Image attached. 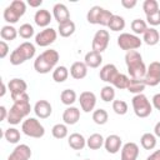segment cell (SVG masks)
Listing matches in <instances>:
<instances>
[{
  "instance_id": "3957f363",
  "label": "cell",
  "mask_w": 160,
  "mask_h": 160,
  "mask_svg": "<svg viewBox=\"0 0 160 160\" xmlns=\"http://www.w3.org/2000/svg\"><path fill=\"white\" fill-rule=\"evenodd\" d=\"M35 45L30 41H24L10 54V64L11 65H20L24 64L26 60H30L35 56Z\"/></svg>"
},
{
  "instance_id": "44dd1931",
  "label": "cell",
  "mask_w": 160,
  "mask_h": 160,
  "mask_svg": "<svg viewBox=\"0 0 160 160\" xmlns=\"http://www.w3.org/2000/svg\"><path fill=\"white\" fill-rule=\"evenodd\" d=\"M8 88L10 90V95H19V94H24L26 92L28 89V84L25 82V80H22L21 78H14L9 81Z\"/></svg>"
},
{
  "instance_id": "1f68e13d",
  "label": "cell",
  "mask_w": 160,
  "mask_h": 160,
  "mask_svg": "<svg viewBox=\"0 0 160 160\" xmlns=\"http://www.w3.org/2000/svg\"><path fill=\"white\" fill-rule=\"evenodd\" d=\"M76 92L72 90V89H65V90H62L61 91V94H60V100H61V102L64 104V105H66V106H71L75 101H76Z\"/></svg>"
},
{
  "instance_id": "e575fe53",
  "label": "cell",
  "mask_w": 160,
  "mask_h": 160,
  "mask_svg": "<svg viewBox=\"0 0 160 160\" xmlns=\"http://www.w3.org/2000/svg\"><path fill=\"white\" fill-rule=\"evenodd\" d=\"M4 138L10 144H16L20 140V131L16 128H9L4 132Z\"/></svg>"
},
{
  "instance_id": "db71d44e",
  "label": "cell",
  "mask_w": 160,
  "mask_h": 160,
  "mask_svg": "<svg viewBox=\"0 0 160 160\" xmlns=\"http://www.w3.org/2000/svg\"><path fill=\"white\" fill-rule=\"evenodd\" d=\"M84 160H90V159H84Z\"/></svg>"
},
{
  "instance_id": "8fae6325",
  "label": "cell",
  "mask_w": 160,
  "mask_h": 160,
  "mask_svg": "<svg viewBox=\"0 0 160 160\" xmlns=\"http://www.w3.org/2000/svg\"><path fill=\"white\" fill-rule=\"evenodd\" d=\"M146 86H156L160 82V61H152L146 68V74L144 78Z\"/></svg>"
},
{
  "instance_id": "74e56055",
  "label": "cell",
  "mask_w": 160,
  "mask_h": 160,
  "mask_svg": "<svg viewBox=\"0 0 160 160\" xmlns=\"http://www.w3.org/2000/svg\"><path fill=\"white\" fill-rule=\"evenodd\" d=\"M51 134L55 139H64L68 136V126L66 124H55L51 129Z\"/></svg>"
},
{
  "instance_id": "d590c367",
  "label": "cell",
  "mask_w": 160,
  "mask_h": 160,
  "mask_svg": "<svg viewBox=\"0 0 160 160\" xmlns=\"http://www.w3.org/2000/svg\"><path fill=\"white\" fill-rule=\"evenodd\" d=\"M131 30L134 31V34L135 35H140V34H142L144 35V32L146 31V29H148V24H146V21H144V20H141V19H134L132 21H131Z\"/></svg>"
},
{
  "instance_id": "ac0fdd59",
  "label": "cell",
  "mask_w": 160,
  "mask_h": 160,
  "mask_svg": "<svg viewBox=\"0 0 160 160\" xmlns=\"http://www.w3.org/2000/svg\"><path fill=\"white\" fill-rule=\"evenodd\" d=\"M52 16L55 18V20L61 24L65 22L68 20H70V12L68 10V6L62 2H58L52 6Z\"/></svg>"
},
{
  "instance_id": "681fc988",
  "label": "cell",
  "mask_w": 160,
  "mask_h": 160,
  "mask_svg": "<svg viewBox=\"0 0 160 160\" xmlns=\"http://www.w3.org/2000/svg\"><path fill=\"white\" fill-rule=\"evenodd\" d=\"M146 160H160V149L159 150H155L152 154H150Z\"/></svg>"
},
{
  "instance_id": "8d00e7d4",
  "label": "cell",
  "mask_w": 160,
  "mask_h": 160,
  "mask_svg": "<svg viewBox=\"0 0 160 160\" xmlns=\"http://www.w3.org/2000/svg\"><path fill=\"white\" fill-rule=\"evenodd\" d=\"M100 98L105 102L114 101V99H115V89H114V86H111V85L104 86L101 89V91H100Z\"/></svg>"
},
{
  "instance_id": "cb8c5ba5",
  "label": "cell",
  "mask_w": 160,
  "mask_h": 160,
  "mask_svg": "<svg viewBox=\"0 0 160 160\" xmlns=\"http://www.w3.org/2000/svg\"><path fill=\"white\" fill-rule=\"evenodd\" d=\"M68 142H69V146L74 150H82L86 146V139L79 132L70 134V136L68 139Z\"/></svg>"
},
{
  "instance_id": "9a60e30c",
  "label": "cell",
  "mask_w": 160,
  "mask_h": 160,
  "mask_svg": "<svg viewBox=\"0 0 160 160\" xmlns=\"http://www.w3.org/2000/svg\"><path fill=\"white\" fill-rule=\"evenodd\" d=\"M31 158V149L26 144L16 145L8 160H29Z\"/></svg>"
},
{
  "instance_id": "52a82bcc",
  "label": "cell",
  "mask_w": 160,
  "mask_h": 160,
  "mask_svg": "<svg viewBox=\"0 0 160 160\" xmlns=\"http://www.w3.org/2000/svg\"><path fill=\"white\" fill-rule=\"evenodd\" d=\"M21 131L30 138L40 139L45 135V128L36 118H28L21 124Z\"/></svg>"
},
{
  "instance_id": "f5cc1de1",
  "label": "cell",
  "mask_w": 160,
  "mask_h": 160,
  "mask_svg": "<svg viewBox=\"0 0 160 160\" xmlns=\"http://www.w3.org/2000/svg\"><path fill=\"white\" fill-rule=\"evenodd\" d=\"M1 85H2V88H1V94H0V96L2 98V96L5 95V92H6V85L4 84V81L1 82Z\"/></svg>"
},
{
  "instance_id": "ffe728a7",
  "label": "cell",
  "mask_w": 160,
  "mask_h": 160,
  "mask_svg": "<svg viewBox=\"0 0 160 160\" xmlns=\"http://www.w3.org/2000/svg\"><path fill=\"white\" fill-rule=\"evenodd\" d=\"M62 120L66 125H75L80 120V110L76 106H68L62 112Z\"/></svg>"
},
{
  "instance_id": "83f0119b",
  "label": "cell",
  "mask_w": 160,
  "mask_h": 160,
  "mask_svg": "<svg viewBox=\"0 0 160 160\" xmlns=\"http://www.w3.org/2000/svg\"><path fill=\"white\" fill-rule=\"evenodd\" d=\"M58 32L62 38H69L75 32V22L72 20H68L65 22L59 24L58 26Z\"/></svg>"
},
{
  "instance_id": "e0dca14e",
  "label": "cell",
  "mask_w": 160,
  "mask_h": 160,
  "mask_svg": "<svg viewBox=\"0 0 160 160\" xmlns=\"http://www.w3.org/2000/svg\"><path fill=\"white\" fill-rule=\"evenodd\" d=\"M34 112L40 119H48L52 112L51 104L48 100H39L34 105Z\"/></svg>"
},
{
  "instance_id": "4316f807",
  "label": "cell",
  "mask_w": 160,
  "mask_h": 160,
  "mask_svg": "<svg viewBox=\"0 0 160 160\" xmlns=\"http://www.w3.org/2000/svg\"><path fill=\"white\" fill-rule=\"evenodd\" d=\"M104 142H105V139L102 138L101 134H98V132L91 134V135L86 139V146H88L89 149H91V150H98V149H100V148L104 145Z\"/></svg>"
},
{
  "instance_id": "d6a6232c",
  "label": "cell",
  "mask_w": 160,
  "mask_h": 160,
  "mask_svg": "<svg viewBox=\"0 0 160 160\" xmlns=\"http://www.w3.org/2000/svg\"><path fill=\"white\" fill-rule=\"evenodd\" d=\"M108 28L111 30V31H120V30H124L125 28V19L120 15H112Z\"/></svg>"
},
{
  "instance_id": "f35d334b",
  "label": "cell",
  "mask_w": 160,
  "mask_h": 160,
  "mask_svg": "<svg viewBox=\"0 0 160 160\" xmlns=\"http://www.w3.org/2000/svg\"><path fill=\"white\" fill-rule=\"evenodd\" d=\"M18 32H19V36L22 38V39H30L31 36H34L35 31H34V26L31 24H22L19 29H18Z\"/></svg>"
},
{
  "instance_id": "f907efd6",
  "label": "cell",
  "mask_w": 160,
  "mask_h": 160,
  "mask_svg": "<svg viewBox=\"0 0 160 160\" xmlns=\"http://www.w3.org/2000/svg\"><path fill=\"white\" fill-rule=\"evenodd\" d=\"M42 4V0H28V5H30L31 8H38Z\"/></svg>"
},
{
  "instance_id": "7dc6e473",
  "label": "cell",
  "mask_w": 160,
  "mask_h": 160,
  "mask_svg": "<svg viewBox=\"0 0 160 160\" xmlns=\"http://www.w3.org/2000/svg\"><path fill=\"white\" fill-rule=\"evenodd\" d=\"M151 101H152V106H154L156 110L160 111V92H159V94H155V95L152 96Z\"/></svg>"
},
{
  "instance_id": "6da1fadb",
  "label": "cell",
  "mask_w": 160,
  "mask_h": 160,
  "mask_svg": "<svg viewBox=\"0 0 160 160\" xmlns=\"http://www.w3.org/2000/svg\"><path fill=\"white\" fill-rule=\"evenodd\" d=\"M125 64L128 72L132 79H144L146 74V66L144 64L142 56L138 50H131L125 54Z\"/></svg>"
},
{
  "instance_id": "7bdbcfd3",
  "label": "cell",
  "mask_w": 160,
  "mask_h": 160,
  "mask_svg": "<svg viewBox=\"0 0 160 160\" xmlns=\"http://www.w3.org/2000/svg\"><path fill=\"white\" fill-rule=\"evenodd\" d=\"M146 24L151 25V26H156L160 25V10H158L154 14H150L146 16Z\"/></svg>"
},
{
  "instance_id": "b9f144b4",
  "label": "cell",
  "mask_w": 160,
  "mask_h": 160,
  "mask_svg": "<svg viewBox=\"0 0 160 160\" xmlns=\"http://www.w3.org/2000/svg\"><path fill=\"white\" fill-rule=\"evenodd\" d=\"M129 80H130V78H128L125 74H121V72H120V74L116 76V79L114 80L112 86H114V88H116V89H120V90L128 89Z\"/></svg>"
},
{
  "instance_id": "4fadbf2b",
  "label": "cell",
  "mask_w": 160,
  "mask_h": 160,
  "mask_svg": "<svg viewBox=\"0 0 160 160\" xmlns=\"http://www.w3.org/2000/svg\"><path fill=\"white\" fill-rule=\"evenodd\" d=\"M120 72L118 71V68L114 65V64H106L104 65L101 69H100V72H99V76L102 81L105 82H109L112 85L114 80L116 79V76L119 75Z\"/></svg>"
},
{
  "instance_id": "5b68a950",
  "label": "cell",
  "mask_w": 160,
  "mask_h": 160,
  "mask_svg": "<svg viewBox=\"0 0 160 160\" xmlns=\"http://www.w3.org/2000/svg\"><path fill=\"white\" fill-rule=\"evenodd\" d=\"M26 11V2L22 0H12L9 6L4 10V19L9 24H15L19 21V19L25 14Z\"/></svg>"
},
{
  "instance_id": "c3c4849f",
  "label": "cell",
  "mask_w": 160,
  "mask_h": 160,
  "mask_svg": "<svg viewBox=\"0 0 160 160\" xmlns=\"http://www.w3.org/2000/svg\"><path fill=\"white\" fill-rule=\"evenodd\" d=\"M8 115H9V110H6V108L4 105H1L0 106V121L6 120L8 119Z\"/></svg>"
},
{
  "instance_id": "d6986e66",
  "label": "cell",
  "mask_w": 160,
  "mask_h": 160,
  "mask_svg": "<svg viewBox=\"0 0 160 160\" xmlns=\"http://www.w3.org/2000/svg\"><path fill=\"white\" fill-rule=\"evenodd\" d=\"M51 19H52V16H51L50 11L46 10V9L36 10V12H35V15H34V22H35L38 26L44 28V29H45V28H49V25H50V22H51Z\"/></svg>"
},
{
  "instance_id": "7a4b0ae2",
  "label": "cell",
  "mask_w": 160,
  "mask_h": 160,
  "mask_svg": "<svg viewBox=\"0 0 160 160\" xmlns=\"http://www.w3.org/2000/svg\"><path fill=\"white\" fill-rule=\"evenodd\" d=\"M59 52L54 49L45 50L34 60V69L39 74H48L56 68L59 61Z\"/></svg>"
},
{
  "instance_id": "484cf974",
  "label": "cell",
  "mask_w": 160,
  "mask_h": 160,
  "mask_svg": "<svg viewBox=\"0 0 160 160\" xmlns=\"http://www.w3.org/2000/svg\"><path fill=\"white\" fill-rule=\"evenodd\" d=\"M145 86H146V84H145L144 79H132V78H130L126 90L131 94L138 95V94H142V91L145 90Z\"/></svg>"
},
{
  "instance_id": "816d5d0a",
  "label": "cell",
  "mask_w": 160,
  "mask_h": 160,
  "mask_svg": "<svg viewBox=\"0 0 160 160\" xmlns=\"http://www.w3.org/2000/svg\"><path fill=\"white\" fill-rule=\"evenodd\" d=\"M154 135H155L156 138H160V121L156 122L155 126H154Z\"/></svg>"
},
{
  "instance_id": "2e32d148",
  "label": "cell",
  "mask_w": 160,
  "mask_h": 160,
  "mask_svg": "<svg viewBox=\"0 0 160 160\" xmlns=\"http://www.w3.org/2000/svg\"><path fill=\"white\" fill-rule=\"evenodd\" d=\"M139 156V146L138 144L130 141L122 145L121 148V155L120 159L121 160H136Z\"/></svg>"
},
{
  "instance_id": "f6af8a7d",
  "label": "cell",
  "mask_w": 160,
  "mask_h": 160,
  "mask_svg": "<svg viewBox=\"0 0 160 160\" xmlns=\"http://www.w3.org/2000/svg\"><path fill=\"white\" fill-rule=\"evenodd\" d=\"M11 96V99H12V101L14 102H16V101H29V95H28V92H24V94H19V95H10Z\"/></svg>"
},
{
  "instance_id": "f1b7e54d",
  "label": "cell",
  "mask_w": 160,
  "mask_h": 160,
  "mask_svg": "<svg viewBox=\"0 0 160 160\" xmlns=\"http://www.w3.org/2000/svg\"><path fill=\"white\" fill-rule=\"evenodd\" d=\"M18 35H19L18 29H15L12 25H4V26L1 28V30H0V36H1V39H2L4 41H5V40L12 41V40L16 39Z\"/></svg>"
},
{
  "instance_id": "ba28073f",
  "label": "cell",
  "mask_w": 160,
  "mask_h": 160,
  "mask_svg": "<svg viewBox=\"0 0 160 160\" xmlns=\"http://www.w3.org/2000/svg\"><path fill=\"white\" fill-rule=\"evenodd\" d=\"M141 44H142V40L138 35H135V34L121 32L118 36V46L121 50H125L126 52L128 51H131V50L139 49L141 46Z\"/></svg>"
},
{
  "instance_id": "4dcf8cb0",
  "label": "cell",
  "mask_w": 160,
  "mask_h": 160,
  "mask_svg": "<svg viewBox=\"0 0 160 160\" xmlns=\"http://www.w3.org/2000/svg\"><path fill=\"white\" fill-rule=\"evenodd\" d=\"M69 78V70L66 66L60 65L52 70V80L55 82H64Z\"/></svg>"
},
{
  "instance_id": "836d02e7",
  "label": "cell",
  "mask_w": 160,
  "mask_h": 160,
  "mask_svg": "<svg viewBox=\"0 0 160 160\" xmlns=\"http://www.w3.org/2000/svg\"><path fill=\"white\" fill-rule=\"evenodd\" d=\"M92 120L98 125H104L109 120V114L105 109H96L92 112Z\"/></svg>"
},
{
  "instance_id": "ab89813d",
  "label": "cell",
  "mask_w": 160,
  "mask_h": 160,
  "mask_svg": "<svg viewBox=\"0 0 160 160\" xmlns=\"http://www.w3.org/2000/svg\"><path fill=\"white\" fill-rule=\"evenodd\" d=\"M142 10L145 12V15H150V14H154L159 9V2L156 0H145L142 2Z\"/></svg>"
},
{
  "instance_id": "603a6c76",
  "label": "cell",
  "mask_w": 160,
  "mask_h": 160,
  "mask_svg": "<svg viewBox=\"0 0 160 160\" xmlns=\"http://www.w3.org/2000/svg\"><path fill=\"white\" fill-rule=\"evenodd\" d=\"M84 62L88 68H91V69H96L101 65L102 62V56L100 52H96L94 50L89 51L85 54V58H84Z\"/></svg>"
},
{
  "instance_id": "7c38bea8",
  "label": "cell",
  "mask_w": 160,
  "mask_h": 160,
  "mask_svg": "<svg viewBox=\"0 0 160 160\" xmlns=\"http://www.w3.org/2000/svg\"><path fill=\"white\" fill-rule=\"evenodd\" d=\"M80 108L84 112H90L95 109L96 105V95L92 91H82L79 96Z\"/></svg>"
},
{
  "instance_id": "bcb514c9",
  "label": "cell",
  "mask_w": 160,
  "mask_h": 160,
  "mask_svg": "<svg viewBox=\"0 0 160 160\" xmlns=\"http://www.w3.org/2000/svg\"><path fill=\"white\" fill-rule=\"evenodd\" d=\"M136 4H138L136 0H121V5L125 9H132L136 6Z\"/></svg>"
},
{
  "instance_id": "f546056e",
  "label": "cell",
  "mask_w": 160,
  "mask_h": 160,
  "mask_svg": "<svg viewBox=\"0 0 160 160\" xmlns=\"http://www.w3.org/2000/svg\"><path fill=\"white\" fill-rule=\"evenodd\" d=\"M156 142H158L156 136L151 132H145L140 138V144L145 150H152L156 146Z\"/></svg>"
},
{
  "instance_id": "ee69618b",
  "label": "cell",
  "mask_w": 160,
  "mask_h": 160,
  "mask_svg": "<svg viewBox=\"0 0 160 160\" xmlns=\"http://www.w3.org/2000/svg\"><path fill=\"white\" fill-rule=\"evenodd\" d=\"M8 52H9V45L6 44V41L1 40L0 41V58L4 59L8 55Z\"/></svg>"
},
{
  "instance_id": "5bb4252c",
  "label": "cell",
  "mask_w": 160,
  "mask_h": 160,
  "mask_svg": "<svg viewBox=\"0 0 160 160\" xmlns=\"http://www.w3.org/2000/svg\"><path fill=\"white\" fill-rule=\"evenodd\" d=\"M104 148L109 154H116L119 152V150H121L122 148V140L119 135L116 134H111L105 139L104 142Z\"/></svg>"
},
{
  "instance_id": "60d3db41",
  "label": "cell",
  "mask_w": 160,
  "mask_h": 160,
  "mask_svg": "<svg viewBox=\"0 0 160 160\" xmlns=\"http://www.w3.org/2000/svg\"><path fill=\"white\" fill-rule=\"evenodd\" d=\"M112 110L118 115H125L129 110L128 102L124 100H114L112 101Z\"/></svg>"
},
{
  "instance_id": "277c9868",
  "label": "cell",
  "mask_w": 160,
  "mask_h": 160,
  "mask_svg": "<svg viewBox=\"0 0 160 160\" xmlns=\"http://www.w3.org/2000/svg\"><path fill=\"white\" fill-rule=\"evenodd\" d=\"M30 111H31L30 101H16L10 108L6 121L10 125H18L24 118H26L30 114Z\"/></svg>"
},
{
  "instance_id": "30bf717a",
  "label": "cell",
  "mask_w": 160,
  "mask_h": 160,
  "mask_svg": "<svg viewBox=\"0 0 160 160\" xmlns=\"http://www.w3.org/2000/svg\"><path fill=\"white\" fill-rule=\"evenodd\" d=\"M56 38H58V32H56L55 29H52V28H45L40 32H38L35 35V44L38 46L45 48V46L51 45L56 40Z\"/></svg>"
},
{
  "instance_id": "7402d4cb",
  "label": "cell",
  "mask_w": 160,
  "mask_h": 160,
  "mask_svg": "<svg viewBox=\"0 0 160 160\" xmlns=\"http://www.w3.org/2000/svg\"><path fill=\"white\" fill-rule=\"evenodd\" d=\"M70 75L75 80H81L88 75V66L84 61H75L70 66Z\"/></svg>"
},
{
  "instance_id": "d4e9b609",
  "label": "cell",
  "mask_w": 160,
  "mask_h": 160,
  "mask_svg": "<svg viewBox=\"0 0 160 160\" xmlns=\"http://www.w3.org/2000/svg\"><path fill=\"white\" fill-rule=\"evenodd\" d=\"M159 40H160V35L155 28H148L142 35V41L149 46L156 45L159 42Z\"/></svg>"
},
{
  "instance_id": "9c48e42d",
  "label": "cell",
  "mask_w": 160,
  "mask_h": 160,
  "mask_svg": "<svg viewBox=\"0 0 160 160\" xmlns=\"http://www.w3.org/2000/svg\"><path fill=\"white\" fill-rule=\"evenodd\" d=\"M109 40H110V35H109V31L108 30H104V29H100L95 32L94 38H92V41H91V48L94 51L96 52H102L106 50L108 45H109Z\"/></svg>"
},
{
  "instance_id": "8992f818",
  "label": "cell",
  "mask_w": 160,
  "mask_h": 160,
  "mask_svg": "<svg viewBox=\"0 0 160 160\" xmlns=\"http://www.w3.org/2000/svg\"><path fill=\"white\" fill-rule=\"evenodd\" d=\"M131 105L135 115L141 119L148 118L152 111V104H150L149 99L144 94L134 95V98L131 99Z\"/></svg>"
}]
</instances>
